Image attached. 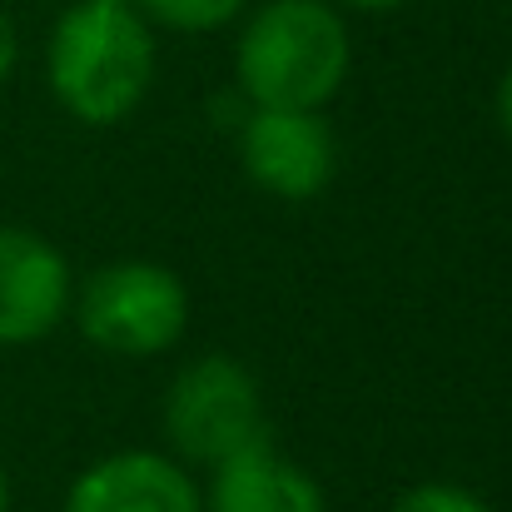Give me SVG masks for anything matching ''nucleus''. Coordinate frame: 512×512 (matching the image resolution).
Instances as JSON below:
<instances>
[{
  "mask_svg": "<svg viewBox=\"0 0 512 512\" xmlns=\"http://www.w3.org/2000/svg\"><path fill=\"white\" fill-rule=\"evenodd\" d=\"M45 80L80 125H120L155 85V35L130 0H75L45 45Z\"/></svg>",
  "mask_w": 512,
  "mask_h": 512,
  "instance_id": "nucleus-1",
  "label": "nucleus"
},
{
  "mask_svg": "<svg viewBox=\"0 0 512 512\" xmlns=\"http://www.w3.org/2000/svg\"><path fill=\"white\" fill-rule=\"evenodd\" d=\"M353 40L329 0H264L234 45V80L259 110H324L348 80Z\"/></svg>",
  "mask_w": 512,
  "mask_h": 512,
  "instance_id": "nucleus-2",
  "label": "nucleus"
},
{
  "mask_svg": "<svg viewBox=\"0 0 512 512\" xmlns=\"http://www.w3.org/2000/svg\"><path fill=\"white\" fill-rule=\"evenodd\" d=\"M165 438L179 463H199V468H219L269 443L259 378L229 353L194 358L189 368L174 373L165 393Z\"/></svg>",
  "mask_w": 512,
  "mask_h": 512,
  "instance_id": "nucleus-3",
  "label": "nucleus"
},
{
  "mask_svg": "<svg viewBox=\"0 0 512 512\" xmlns=\"http://www.w3.org/2000/svg\"><path fill=\"white\" fill-rule=\"evenodd\" d=\"M80 334L115 358H155L189 329V289L155 259H115L70 299Z\"/></svg>",
  "mask_w": 512,
  "mask_h": 512,
  "instance_id": "nucleus-4",
  "label": "nucleus"
},
{
  "mask_svg": "<svg viewBox=\"0 0 512 512\" xmlns=\"http://www.w3.org/2000/svg\"><path fill=\"white\" fill-rule=\"evenodd\" d=\"M239 165L254 189L304 204L329 189L339 170L334 130L319 110H259L249 105L239 120Z\"/></svg>",
  "mask_w": 512,
  "mask_h": 512,
  "instance_id": "nucleus-5",
  "label": "nucleus"
},
{
  "mask_svg": "<svg viewBox=\"0 0 512 512\" xmlns=\"http://www.w3.org/2000/svg\"><path fill=\"white\" fill-rule=\"evenodd\" d=\"M75 284L65 254L35 229L0 224V348H25L60 329Z\"/></svg>",
  "mask_w": 512,
  "mask_h": 512,
  "instance_id": "nucleus-6",
  "label": "nucleus"
},
{
  "mask_svg": "<svg viewBox=\"0 0 512 512\" xmlns=\"http://www.w3.org/2000/svg\"><path fill=\"white\" fill-rule=\"evenodd\" d=\"M65 512H204L199 483L170 453L125 448L95 458L65 493Z\"/></svg>",
  "mask_w": 512,
  "mask_h": 512,
  "instance_id": "nucleus-7",
  "label": "nucleus"
},
{
  "mask_svg": "<svg viewBox=\"0 0 512 512\" xmlns=\"http://www.w3.org/2000/svg\"><path fill=\"white\" fill-rule=\"evenodd\" d=\"M204 512H324V488L274 443H259L214 468Z\"/></svg>",
  "mask_w": 512,
  "mask_h": 512,
  "instance_id": "nucleus-8",
  "label": "nucleus"
},
{
  "mask_svg": "<svg viewBox=\"0 0 512 512\" xmlns=\"http://www.w3.org/2000/svg\"><path fill=\"white\" fill-rule=\"evenodd\" d=\"M145 20L155 25H170V30H184V35H204V30H219L229 25L249 0H130Z\"/></svg>",
  "mask_w": 512,
  "mask_h": 512,
  "instance_id": "nucleus-9",
  "label": "nucleus"
},
{
  "mask_svg": "<svg viewBox=\"0 0 512 512\" xmlns=\"http://www.w3.org/2000/svg\"><path fill=\"white\" fill-rule=\"evenodd\" d=\"M393 512H493L478 493L458 488V483H418L408 493H398Z\"/></svg>",
  "mask_w": 512,
  "mask_h": 512,
  "instance_id": "nucleus-10",
  "label": "nucleus"
},
{
  "mask_svg": "<svg viewBox=\"0 0 512 512\" xmlns=\"http://www.w3.org/2000/svg\"><path fill=\"white\" fill-rule=\"evenodd\" d=\"M15 60H20V35H15V20L0 10V80H10Z\"/></svg>",
  "mask_w": 512,
  "mask_h": 512,
  "instance_id": "nucleus-11",
  "label": "nucleus"
},
{
  "mask_svg": "<svg viewBox=\"0 0 512 512\" xmlns=\"http://www.w3.org/2000/svg\"><path fill=\"white\" fill-rule=\"evenodd\" d=\"M498 125H503V135L512 140V65L503 70V80H498Z\"/></svg>",
  "mask_w": 512,
  "mask_h": 512,
  "instance_id": "nucleus-12",
  "label": "nucleus"
},
{
  "mask_svg": "<svg viewBox=\"0 0 512 512\" xmlns=\"http://www.w3.org/2000/svg\"><path fill=\"white\" fill-rule=\"evenodd\" d=\"M339 5H353V10H393L403 0H339Z\"/></svg>",
  "mask_w": 512,
  "mask_h": 512,
  "instance_id": "nucleus-13",
  "label": "nucleus"
},
{
  "mask_svg": "<svg viewBox=\"0 0 512 512\" xmlns=\"http://www.w3.org/2000/svg\"><path fill=\"white\" fill-rule=\"evenodd\" d=\"M0 512H10V478H5V468H0Z\"/></svg>",
  "mask_w": 512,
  "mask_h": 512,
  "instance_id": "nucleus-14",
  "label": "nucleus"
}]
</instances>
